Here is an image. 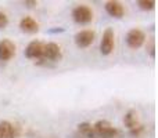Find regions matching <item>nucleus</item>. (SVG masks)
I'll return each mask as SVG.
<instances>
[{"label":"nucleus","instance_id":"1","mask_svg":"<svg viewBox=\"0 0 158 138\" xmlns=\"http://www.w3.org/2000/svg\"><path fill=\"white\" fill-rule=\"evenodd\" d=\"M97 138H122L123 133L119 128L114 127L108 120H98L93 124Z\"/></svg>","mask_w":158,"mask_h":138},{"label":"nucleus","instance_id":"2","mask_svg":"<svg viewBox=\"0 0 158 138\" xmlns=\"http://www.w3.org/2000/svg\"><path fill=\"white\" fill-rule=\"evenodd\" d=\"M72 19L79 25H86L93 21V11L89 6L79 4L72 10Z\"/></svg>","mask_w":158,"mask_h":138},{"label":"nucleus","instance_id":"3","mask_svg":"<svg viewBox=\"0 0 158 138\" xmlns=\"http://www.w3.org/2000/svg\"><path fill=\"white\" fill-rule=\"evenodd\" d=\"M146 41V33L139 28H133L126 33V44L129 49L137 50L144 44Z\"/></svg>","mask_w":158,"mask_h":138},{"label":"nucleus","instance_id":"4","mask_svg":"<svg viewBox=\"0 0 158 138\" xmlns=\"http://www.w3.org/2000/svg\"><path fill=\"white\" fill-rule=\"evenodd\" d=\"M115 47V33L112 28H107L103 32V37L100 41V53L103 55H110Z\"/></svg>","mask_w":158,"mask_h":138},{"label":"nucleus","instance_id":"5","mask_svg":"<svg viewBox=\"0 0 158 138\" xmlns=\"http://www.w3.org/2000/svg\"><path fill=\"white\" fill-rule=\"evenodd\" d=\"M43 60L49 61V62H58L63 58V53H61V47L54 41L44 44L43 49Z\"/></svg>","mask_w":158,"mask_h":138},{"label":"nucleus","instance_id":"6","mask_svg":"<svg viewBox=\"0 0 158 138\" xmlns=\"http://www.w3.org/2000/svg\"><path fill=\"white\" fill-rule=\"evenodd\" d=\"M96 39V32L92 29H83L79 30V32L75 35L74 40L75 44L79 47V49H87L89 46H92V43Z\"/></svg>","mask_w":158,"mask_h":138},{"label":"nucleus","instance_id":"7","mask_svg":"<svg viewBox=\"0 0 158 138\" xmlns=\"http://www.w3.org/2000/svg\"><path fill=\"white\" fill-rule=\"evenodd\" d=\"M43 49H44V43L39 40H32L25 49V57L28 60H40L43 57Z\"/></svg>","mask_w":158,"mask_h":138},{"label":"nucleus","instance_id":"8","mask_svg":"<svg viewBox=\"0 0 158 138\" xmlns=\"http://www.w3.org/2000/svg\"><path fill=\"white\" fill-rule=\"evenodd\" d=\"M17 53V47L10 39L0 40V61H10Z\"/></svg>","mask_w":158,"mask_h":138},{"label":"nucleus","instance_id":"9","mask_svg":"<svg viewBox=\"0 0 158 138\" xmlns=\"http://www.w3.org/2000/svg\"><path fill=\"white\" fill-rule=\"evenodd\" d=\"M106 11L108 15L114 17V18H122L125 15V7L121 2H117V0H108L106 3Z\"/></svg>","mask_w":158,"mask_h":138},{"label":"nucleus","instance_id":"10","mask_svg":"<svg viewBox=\"0 0 158 138\" xmlns=\"http://www.w3.org/2000/svg\"><path fill=\"white\" fill-rule=\"evenodd\" d=\"M0 130H2V138H17L19 136L18 124H14L8 120L0 122Z\"/></svg>","mask_w":158,"mask_h":138},{"label":"nucleus","instance_id":"11","mask_svg":"<svg viewBox=\"0 0 158 138\" xmlns=\"http://www.w3.org/2000/svg\"><path fill=\"white\" fill-rule=\"evenodd\" d=\"M19 28H21V30L25 33H36L39 30V22L36 21L33 17L25 15V17H22L21 21H19Z\"/></svg>","mask_w":158,"mask_h":138},{"label":"nucleus","instance_id":"12","mask_svg":"<svg viewBox=\"0 0 158 138\" xmlns=\"http://www.w3.org/2000/svg\"><path fill=\"white\" fill-rule=\"evenodd\" d=\"M123 124H125V127L128 130H132V128L137 127L140 124L139 115H137V112L135 109H129L125 113V116H123Z\"/></svg>","mask_w":158,"mask_h":138},{"label":"nucleus","instance_id":"13","mask_svg":"<svg viewBox=\"0 0 158 138\" xmlns=\"http://www.w3.org/2000/svg\"><path fill=\"white\" fill-rule=\"evenodd\" d=\"M77 133L83 138H97L94 128H93V124L92 123H87V122L79 123L78 128H77Z\"/></svg>","mask_w":158,"mask_h":138},{"label":"nucleus","instance_id":"14","mask_svg":"<svg viewBox=\"0 0 158 138\" xmlns=\"http://www.w3.org/2000/svg\"><path fill=\"white\" fill-rule=\"evenodd\" d=\"M129 136L132 138H143L146 136V127L143 124H139L137 127L129 130Z\"/></svg>","mask_w":158,"mask_h":138},{"label":"nucleus","instance_id":"15","mask_svg":"<svg viewBox=\"0 0 158 138\" xmlns=\"http://www.w3.org/2000/svg\"><path fill=\"white\" fill-rule=\"evenodd\" d=\"M137 6H139V8L143 11H150L156 7V2H154V0H139Z\"/></svg>","mask_w":158,"mask_h":138},{"label":"nucleus","instance_id":"16","mask_svg":"<svg viewBox=\"0 0 158 138\" xmlns=\"http://www.w3.org/2000/svg\"><path fill=\"white\" fill-rule=\"evenodd\" d=\"M147 53L151 58H156V40L154 39H150V41L147 43Z\"/></svg>","mask_w":158,"mask_h":138},{"label":"nucleus","instance_id":"17","mask_svg":"<svg viewBox=\"0 0 158 138\" xmlns=\"http://www.w3.org/2000/svg\"><path fill=\"white\" fill-rule=\"evenodd\" d=\"M8 25V17L3 11H0V29H4Z\"/></svg>","mask_w":158,"mask_h":138},{"label":"nucleus","instance_id":"18","mask_svg":"<svg viewBox=\"0 0 158 138\" xmlns=\"http://www.w3.org/2000/svg\"><path fill=\"white\" fill-rule=\"evenodd\" d=\"M22 4H24L25 7H28V8H33V7L38 6V0H24Z\"/></svg>","mask_w":158,"mask_h":138},{"label":"nucleus","instance_id":"19","mask_svg":"<svg viewBox=\"0 0 158 138\" xmlns=\"http://www.w3.org/2000/svg\"><path fill=\"white\" fill-rule=\"evenodd\" d=\"M64 28H61V26H58V28H52V29H49L47 32L49 33H63L64 32Z\"/></svg>","mask_w":158,"mask_h":138},{"label":"nucleus","instance_id":"20","mask_svg":"<svg viewBox=\"0 0 158 138\" xmlns=\"http://www.w3.org/2000/svg\"><path fill=\"white\" fill-rule=\"evenodd\" d=\"M0 138H2V130H0Z\"/></svg>","mask_w":158,"mask_h":138}]
</instances>
